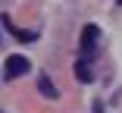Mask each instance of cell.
<instances>
[{
  "label": "cell",
  "instance_id": "1",
  "mask_svg": "<svg viewBox=\"0 0 122 113\" xmlns=\"http://www.w3.org/2000/svg\"><path fill=\"white\" fill-rule=\"evenodd\" d=\"M97 25H85V32H81V60H91L94 57V44H97Z\"/></svg>",
  "mask_w": 122,
  "mask_h": 113
},
{
  "label": "cell",
  "instance_id": "5",
  "mask_svg": "<svg viewBox=\"0 0 122 113\" xmlns=\"http://www.w3.org/2000/svg\"><path fill=\"white\" fill-rule=\"evenodd\" d=\"M3 25H6V28H10V32H13V35L19 38V41H35V32H22V28H16L10 19H3Z\"/></svg>",
  "mask_w": 122,
  "mask_h": 113
},
{
  "label": "cell",
  "instance_id": "6",
  "mask_svg": "<svg viewBox=\"0 0 122 113\" xmlns=\"http://www.w3.org/2000/svg\"><path fill=\"white\" fill-rule=\"evenodd\" d=\"M119 3H122V0H119Z\"/></svg>",
  "mask_w": 122,
  "mask_h": 113
},
{
  "label": "cell",
  "instance_id": "4",
  "mask_svg": "<svg viewBox=\"0 0 122 113\" xmlns=\"http://www.w3.org/2000/svg\"><path fill=\"white\" fill-rule=\"evenodd\" d=\"M38 88H41V94H44V97H56V88H53L50 75H41V79H38Z\"/></svg>",
  "mask_w": 122,
  "mask_h": 113
},
{
  "label": "cell",
  "instance_id": "2",
  "mask_svg": "<svg viewBox=\"0 0 122 113\" xmlns=\"http://www.w3.org/2000/svg\"><path fill=\"white\" fill-rule=\"evenodd\" d=\"M28 66H31V63L22 57V54H13V57L6 60V79H19V75H25Z\"/></svg>",
  "mask_w": 122,
  "mask_h": 113
},
{
  "label": "cell",
  "instance_id": "3",
  "mask_svg": "<svg viewBox=\"0 0 122 113\" xmlns=\"http://www.w3.org/2000/svg\"><path fill=\"white\" fill-rule=\"evenodd\" d=\"M75 75H78V82H91V79H94L88 60H78V63H75Z\"/></svg>",
  "mask_w": 122,
  "mask_h": 113
}]
</instances>
